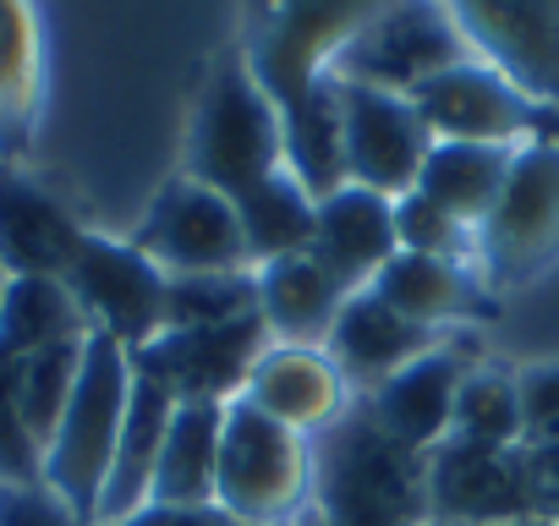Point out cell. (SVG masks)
Wrapping results in <instances>:
<instances>
[{
    "label": "cell",
    "instance_id": "13",
    "mask_svg": "<svg viewBox=\"0 0 559 526\" xmlns=\"http://www.w3.org/2000/svg\"><path fill=\"white\" fill-rule=\"evenodd\" d=\"M444 7L493 72L559 110V0H444Z\"/></svg>",
    "mask_w": 559,
    "mask_h": 526
},
{
    "label": "cell",
    "instance_id": "35",
    "mask_svg": "<svg viewBox=\"0 0 559 526\" xmlns=\"http://www.w3.org/2000/svg\"><path fill=\"white\" fill-rule=\"evenodd\" d=\"M0 526H88V521L61 493L34 482V488H0Z\"/></svg>",
    "mask_w": 559,
    "mask_h": 526
},
{
    "label": "cell",
    "instance_id": "22",
    "mask_svg": "<svg viewBox=\"0 0 559 526\" xmlns=\"http://www.w3.org/2000/svg\"><path fill=\"white\" fill-rule=\"evenodd\" d=\"M368 291L379 302H390L401 319L423 324L428 335L439 324H461V319H472V313L488 308V297H483V286H477V275L466 270V263L428 258V252H395L384 270L373 275Z\"/></svg>",
    "mask_w": 559,
    "mask_h": 526
},
{
    "label": "cell",
    "instance_id": "33",
    "mask_svg": "<svg viewBox=\"0 0 559 526\" xmlns=\"http://www.w3.org/2000/svg\"><path fill=\"white\" fill-rule=\"evenodd\" d=\"M34 17L23 0H0V110H23L34 88Z\"/></svg>",
    "mask_w": 559,
    "mask_h": 526
},
{
    "label": "cell",
    "instance_id": "10",
    "mask_svg": "<svg viewBox=\"0 0 559 526\" xmlns=\"http://www.w3.org/2000/svg\"><path fill=\"white\" fill-rule=\"evenodd\" d=\"M269 351V324L263 313L230 319V324H203V330H159L148 346L132 351V368L170 390L176 401H203V406H230L241 401L258 357Z\"/></svg>",
    "mask_w": 559,
    "mask_h": 526
},
{
    "label": "cell",
    "instance_id": "29",
    "mask_svg": "<svg viewBox=\"0 0 559 526\" xmlns=\"http://www.w3.org/2000/svg\"><path fill=\"white\" fill-rule=\"evenodd\" d=\"M83 346L88 340H72V346H50V351H34V357H17V406H23V422L28 433L39 439V450L50 444L72 390H78V373H83Z\"/></svg>",
    "mask_w": 559,
    "mask_h": 526
},
{
    "label": "cell",
    "instance_id": "30",
    "mask_svg": "<svg viewBox=\"0 0 559 526\" xmlns=\"http://www.w3.org/2000/svg\"><path fill=\"white\" fill-rule=\"evenodd\" d=\"M450 439H472V444H521V401H515V379L472 368L466 384H461V395H455Z\"/></svg>",
    "mask_w": 559,
    "mask_h": 526
},
{
    "label": "cell",
    "instance_id": "4",
    "mask_svg": "<svg viewBox=\"0 0 559 526\" xmlns=\"http://www.w3.org/2000/svg\"><path fill=\"white\" fill-rule=\"evenodd\" d=\"M313 488V450L308 433L263 417L247 401L225 406V433H219V477H214V504L252 526H286Z\"/></svg>",
    "mask_w": 559,
    "mask_h": 526
},
{
    "label": "cell",
    "instance_id": "7",
    "mask_svg": "<svg viewBox=\"0 0 559 526\" xmlns=\"http://www.w3.org/2000/svg\"><path fill=\"white\" fill-rule=\"evenodd\" d=\"M466 34L450 17L444 0H395L390 12H379L335 61L330 77L335 83H362V88H384V94H417L428 77L472 61L466 56Z\"/></svg>",
    "mask_w": 559,
    "mask_h": 526
},
{
    "label": "cell",
    "instance_id": "1",
    "mask_svg": "<svg viewBox=\"0 0 559 526\" xmlns=\"http://www.w3.org/2000/svg\"><path fill=\"white\" fill-rule=\"evenodd\" d=\"M313 450V526H428V455L395 439L357 395Z\"/></svg>",
    "mask_w": 559,
    "mask_h": 526
},
{
    "label": "cell",
    "instance_id": "11",
    "mask_svg": "<svg viewBox=\"0 0 559 526\" xmlns=\"http://www.w3.org/2000/svg\"><path fill=\"white\" fill-rule=\"evenodd\" d=\"M477 247L493 280H526L559 252V143H526L477 225Z\"/></svg>",
    "mask_w": 559,
    "mask_h": 526
},
{
    "label": "cell",
    "instance_id": "8",
    "mask_svg": "<svg viewBox=\"0 0 559 526\" xmlns=\"http://www.w3.org/2000/svg\"><path fill=\"white\" fill-rule=\"evenodd\" d=\"M412 105L433 132V143H499V148H515V138L559 143V110L521 94L488 61H461L428 77L412 94Z\"/></svg>",
    "mask_w": 559,
    "mask_h": 526
},
{
    "label": "cell",
    "instance_id": "24",
    "mask_svg": "<svg viewBox=\"0 0 559 526\" xmlns=\"http://www.w3.org/2000/svg\"><path fill=\"white\" fill-rule=\"evenodd\" d=\"M510 159L515 148H499V143H433L412 192H423L461 225H483L510 176Z\"/></svg>",
    "mask_w": 559,
    "mask_h": 526
},
{
    "label": "cell",
    "instance_id": "37",
    "mask_svg": "<svg viewBox=\"0 0 559 526\" xmlns=\"http://www.w3.org/2000/svg\"><path fill=\"white\" fill-rule=\"evenodd\" d=\"M526 461H532V477H537V493L559 526V444H526Z\"/></svg>",
    "mask_w": 559,
    "mask_h": 526
},
{
    "label": "cell",
    "instance_id": "38",
    "mask_svg": "<svg viewBox=\"0 0 559 526\" xmlns=\"http://www.w3.org/2000/svg\"><path fill=\"white\" fill-rule=\"evenodd\" d=\"M510 526H554V521H510Z\"/></svg>",
    "mask_w": 559,
    "mask_h": 526
},
{
    "label": "cell",
    "instance_id": "6",
    "mask_svg": "<svg viewBox=\"0 0 559 526\" xmlns=\"http://www.w3.org/2000/svg\"><path fill=\"white\" fill-rule=\"evenodd\" d=\"M554 521L526 444H472L444 439L428 450V526H510Z\"/></svg>",
    "mask_w": 559,
    "mask_h": 526
},
{
    "label": "cell",
    "instance_id": "21",
    "mask_svg": "<svg viewBox=\"0 0 559 526\" xmlns=\"http://www.w3.org/2000/svg\"><path fill=\"white\" fill-rule=\"evenodd\" d=\"M352 291L324 270L313 252H292V258H274L258 270V313L269 324V335H280L286 346H319L330 340L341 302Z\"/></svg>",
    "mask_w": 559,
    "mask_h": 526
},
{
    "label": "cell",
    "instance_id": "26",
    "mask_svg": "<svg viewBox=\"0 0 559 526\" xmlns=\"http://www.w3.org/2000/svg\"><path fill=\"white\" fill-rule=\"evenodd\" d=\"M280 138H286V170L302 181L308 198H330L346 187V148H341V88L324 77L302 105L280 110Z\"/></svg>",
    "mask_w": 559,
    "mask_h": 526
},
{
    "label": "cell",
    "instance_id": "31",
    "mask_svg": "<svg viewBox=\"0 0 559 526\" xmlns=\"http://www.w3.org/2000/svg\"><path fill=\"white\" fill-rule=\"evenodd\" d=\"M34 482H45V450L17 406V357L0 351V488H34Z\"/></svg>",
    "mask_w": 559,
    "mask_h": 526
},
{
    "label": "cell",
    "instance_id": "3",
    "mask_svg": "<svg viewBox=\"0 0 559 526\" xmlns=\"http://www.w3.org/2000/svg\"><path fill=\"white\" fill-rule=\"evenodd\" d=\"M395 0H252L247 23V72L274 99V110L302 105L330 61Z\"/></svg>",
    "mask_w": 559,
    "mask_h": 526
},
{
    "label": "cell",
    "instance_id": "34",
    "mask_svg": "<svg viewBox=\"0 0 559 526\" xmlns=\"http://www.w3.org/2000/svg\"><path fill=\"white\" fill-rule=\"evenodd\" d=\"M521 401V444H559V362L526 368L515 379Z\"/></svg>",
    "mask_w": 559,
    "mask_h": 526
},
{
    "label": "cell",
    "instance_id": "25",
    "mask_svg": "<svg viewBox=\"0 0 559 526\" xmlns=\"http://www.w3.org/2000/svg\"><path fill=\"white\" fill-rule=\"evenodd\" d=\"M88 340V319L67 280L56 275H12L0 297V351L7 357H34L50 346Z\"/></svg>",
    "mask_w": 559,
    "mask_h": 526
},
{
    "label": "cell",
    "instance_id": "15",
    "mask_svg": "<svg viewBox=\"0 0 559 526\" xmlns=\"http://www.w3.org/2000/svg\"><path fill=\"white\" fill-rule=\"evenodd\" d=\"M308 252L346 291H368L373 275L401 252V241H395V198H379V192L352 187V181L341 192L319 198Z\"/></svg>",
    "mask_w": 559,
    "mask_h": 526
},
{
    "label": "cell",
    "instance_id": "17",
    "mask_svg": "<svg viewBox=\"0 0 559 526\" xmlns=\"http://www.w3.org/2000/svg\"><path fill=\"white\" fill-rule=\"evenodd\" d=\"M83 236L88 230L34 176L0 165V270L7 275H56V280H67Z\"/></svg>",
    "mask_w": 559,
    "mask_h": 526
},
{
    "label": "cell",
    "instance_id": "36",
    "mask_svg": "<svg viewBox=\"0 0 559 526\" xmlns=\"http://www.w3.org/2000/svg\"><path fill=\"white\" fill-rule=\"evenodd\" d=\"M110 526H252V521L230 515L225 504H143Z\"/></svg>",
    "mask_w": 559,
    "mask_h": 526
},
{
    "label": "cell",
    "instance_id": "20",
    "mask_svg": "<svg viewBox=\"0 0 559 526\" xmlns=\"http://www.w3.org/2000/svg\"><path fill=\"white\" fill-rule=\"evenodd\" d=\"M138 373V368H132ZM176 395L159 390L154 379H132V401H127V417H121V439H116V461H110V477H105V493H99V515L94 526H110V521H127L132 510L148 504L154 493V471H159V450H165V433H170V417H176Z\"/></svg>",
    "mask_w": 559,
    "mask_h": 526
},
{
    "label": "cell",
    "instance_id": "14",
    "mask_svg": "<svg viewBox=\"0 0 559 526\" xmlns=\"http://www.w3.org/2000/svg\"><path fill=\"white\" fill-rule=\"evenodd\" d=\"M138 247L165 275H214V270H247V241L236 203L203 181H176L148 208Z\"/></svg>",
    "mask_w": 559,
    "mask_h": 526
},
{
    "label": "cell",
    "instance_id": "9",
    "mask_svg": "<svg viewBox=\"0 0 559 526\" xmlns=\"http://www.w3.org/2000/svg\"><path fill=\"white\" fill-rule=\"evenodd\" d=\"M67 291L78 297L88 335H105L127 351L148 346L165 330V270L138 247V241H110V236H83Z\"/></svg>",
    "mask_w": 559,
    "mask_h": 526
},
{
    "label": "cell",
    "instance_id": "16",
    "mask_svg": "<svg viewBox=\"0 0 559 526\" xmlns=\"http://www.w3.org/2000/svg\"><path fill=\"white\" fill-rule=\"evenodd\" d=\"M433 346V335L412 319H401L390 302H379L373 291H352L341 302V319L324 340V357L335 362V373L346 379V390L373 395L379 384H390L406 362H417Z\"/></svg>",
    "mask_w": 559,
    "mask_h": 526
},
{
    "label": "cell",
    "instance_id": "12",
    "mask_svg": "<svg viewBox=\"0 0 559 526\" xmlns=\"http://www.w3.org/2000/svg\"><path fill=\"white\" fill-rule=\"evenodd\" d=\"M335 88H341L346 181L368 187L379 198H406L433 148V132L423 127L417 105L406 94H384V88H362V83H335Z\"/></svg>",
    "mask_w": 559,
    "mask_h": 526
},
{
    "label": "cell",
    "instance_id": "18",
    "mask_svg": "<svg viewBox=\"0 0 559 526\" xmlns=\"http://www.w3.org/2000/svg\"><path fill=\"white\" fill-rule=\"evenodd\" d=\"M247 406H258L263 417L286 422L297 433H319L330 428L346 406H352V390L346 379L335 373V362L319 351V346H269L241 390Z\"/></svg>",
    "mask_w": 559,
    "mask_h": 526
},
{
    "label": "cell",
    "instance_id": "2",
    "mask_svg": "<svg viewBox=\"0 0 559 526\" xmlns=\"http://www.w3.org/2000/svg\"><path fill=\"white\" fill-rule=\"evenodd\" d=\"M132 379H138L132 351L105 340V335H88L78 390H72L50 444H45V488L61 493L88 526L99 515V493H105V477H110V461H116Z\"/></svg>",
    "mask_w": 559,
    "mask_h": 526
},
{
    "label": "cell",
    "instance_id": "5",
    "mask_svg": "<svg viewBox=\"0 0 559 526\" xmlns=\"http://www.w3.org/2000/svg\"><path fill=\"white\" fill-rule=\"evenodd\" d=\"M286 170V138H280V110L258 88V77L241 61H225L198 105L192 127V181L225 192L230 203Z\"/></svg>",
    "mask_w": 559,
    "mask_h": 526
},
{
    "label": "cell",
    "instance_id": "39",
    "mask_svg": "<svg viewBox=\"0 0 559 526\" xmlns=\"http://www.w3.org/2000/svg\"><path fill=\"white\" fill-rule=\"evenodd\" d=\"M7 280H12V275H7V270H0V297H7Z\"/></svg>",
    "mask_w": 559,
    "mask_h": 526
},
{
    "label": "cell",
    "instance_id": "23",
    "mask_svg": "<svg viewBox=\"0 0 559 526\" xmlns=\"http://www.w3.org/2000/svg\"><path fill=\"white\" fill-rule=\"evenodd\" d=\"M219 433H225V406L181 401L159 450L154 493L148 504H214V477H219Z\"/></svg>",
    "mask_w": 559,
    "mask_h": 526
},
{
    "label": "cell",
    "instance_id": "32",
    "mask_svg": "<svg viewBox=\"0 0 559 526\" xmlns=\"http://www.w3.org/2000/svg\"><path fill=\"white\" fill-rule=\"evenodd\" d=\"M395 241L401 252H428V258H455L466 263L472 252V225H461L455 214H444L439 203H428L423 192L395 198Z\"/></svg>",
    "mask_w": 559,
    "mask_h": 526
},
{
    "label": "cell",
    "instance_id": "19",
    "mask_svg": "<svg viewBox=\"0 0 559 526\" xmlns=\"http://www.w3.org/2000/svg\"><path fill=\"white\" fill-rule=\"evenodd\" d=\"M466 373H472V362L461 346H428L417 362H406L390 384H379L362 401L395 439H406L412 450L428 455L433 444L450 439V417H455V395H461Z\"/></svg>",
    "mask_w": 559,
    "mask_h": 526
},
{
    "label": "cell",
    "instance_id": "28",
    "mask_svg": "<svg viewBox=\"0 0 559 526\" xmlns=\"http://www.w3.org/2000/svg\"><path fill=\"white\" fill-rule=\"evenodd\" d=\"M258 313V275L252 270H214V275H165V330H203Z\"/></svg>",
    "mask_w": 559,
    "mask_h": 526
},
{
    "label": "cell",
    "instance_id": "27",
    "mask_svg": "<svg viewBox=\"0 0 559 526\" xmlns=\"http://www.w3.org/2000/svg\"><path fill=\"white\" fill-rule=\"evenodd\" d=\"M313 214H319V198H308L292 170H274L269 181H258L252 192H241L236 198V219H241L247 263H258V270H263V263H274V258L308 252Z\"/></svg>",
    "mask_w": 559,
    "mask_h": 526
}]
</instances>
